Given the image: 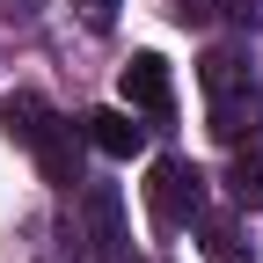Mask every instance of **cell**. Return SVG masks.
<instances>
[{"mask_svg":"<svg viewBox=\"0 0 263 263\" xmlns=\"http://www.w3.org/2000/svg\"><path fill=\"white\" fill-rule=\"evenodd\" d=\"M197 81H205V95H212V132H219L227 146H249L256 132H263V81L249 73L234 51H205Z\"/></svg>","mask_w":263,"mask_h":263,"instance_id":"obj_1","label":"cell"},{"mask_svg":"<svg viewBox=\"0 0 263 263\" xmlns=\"http://www.w3.org/2000/svg\"><path fill=\"white\" fill-rule=\"evenodd\" d=\"M146 212H154V227H190V219H205V168L197 161H183V154H161L154 161V176H146Z\"/></svg>","mask_w":263,"mask_h":263,"instance_id":"obj_2","label":"cell"},{"mask_svg":"<svg viewBox=\"0 0 263 263\" xmlns=\"http://www.w3.org/2000/svg\"><path fill=\"white\" fill-rule=\"evenodd\" d=\"M81 212H88L95 263H132V227H124V197H117V183H88V190H81Z\"/></svg>","mask_w":263,"mask_h":263,"instance_id":"obj_3","label":"cell"},{"mask_svg":"<svg viewBox=\"0 0 263 263\" xmlns=\"http://www.w3.org/2000/svg\"><path fill=\"white\" fill-rule=\"evenodd\" d=\"M117 88H124V110H139V117H168L176 110V81H168V59L161 51H132Z\"/></svg>","mask_w":263,"mask_h":263,"instance_id":"obj_4","label":"cell"},{"mask_svg":"<svg viewBox=\"0 0 263 263\" xmlns=\"http://www.w3.org/2000/svg\"><path fill=\"white\" fill-rule=\"evenodd\" d=\"M81 124H88V139L103 146L110 161H132V154L146 146V124H132V110H95V117H81Z\"/></svg>","mask_w":263,"mask_h":263,"instance_id":"obj_5","label":"cell"},{"mask_svg":"<svg viewBox=\"0 0 263 263\" xmlns=\"http://www.w3.org/2000/svg\"><path fill=\"white\" fill-rule=\"evenodd\" d=\"M51 124H59V117H51V103H44V95H8V139H22L29 154H37Z\"/></svg>","mask_w":263,"mask_h":263,"instance_id":"obj_6","label":"cell"},{"mask_svg":"<svg viewBox=\"0 0 263 263\" xmlns=\"http://www.w3.org/2000/svg\"><path fill=\"white\" fill-rule=\"evenodd\" d=\"M227 190H234V205H241V212H263V146H241V154H234Z\"/></svg>","mask_w":263,"mask_h":263,"instance_id":"obj_7","label":"cell"},{"mask_svg":"<svg viewBox=\"0 0 263 263\" xmlns=\"http://www.w3.org/2000/svg\"><path fill=\"white\" fill-rule=\"evenodd\" d=\"M205 256H212V263H241V234H234L227 219H205Z\"/></svg>","mask_w":263,"mask_h":263,"instance_id":"obj_8","label":"cell"},{"mask_svg":"<svg viewBox=\"0 0 263 263\" xmlns=\"http://www.w3.org/2000/svg\"><path fill=\"white\" fill-rule=\"evenodd\" d=\"M73 8H81V22H88V29H110L124 0H73Z\"/></svg>","mask_w":263,"mask_h":263,"instance_id":"obj_9","label":"cell"},{"mask_svg":"<svg viewBox=\"0 0 263 263\" xmlns=\"http://www.w3.org/2000/svg\"><path fill=\"white\" fill-rule=\"evenodd\" d=\"M219 8H227L234 29H263V0H219Z\"/></svg>","mask_w":263,"mask_h":263,"instance_id":"obj_10","label":"cell"}]
</instances>
